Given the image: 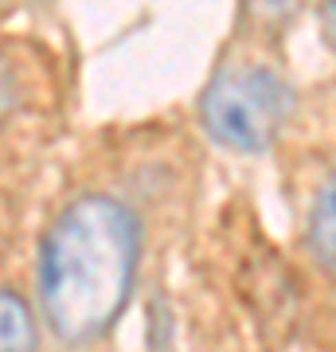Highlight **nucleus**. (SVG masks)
<instances>
[{"instance_id":"f257e3e1","label":"nucleus","mask_w":336,"mask_h":352,"mask_svg":"<svg viewBox=\"0 0 336 352\" xmlns=\"http://www.w3.org/2000/svg\"><path fill=\"white\" fill-rule=\"evenodd\" d=\"M141 263V219L87 192L55 215L39 247V309L63 344H90L125 314Z\"/></svg>"},{"instance_id":"f03ea898","label":"nucleus","mask_w":336,"mask_h":352,"mask_svg":"<svg viewBox=\"0 0 336 352\" xmlns=\"http://www.w3.org/2000/svg\"><path fill=\"white\" fill-rule=\"evenodd\" d=\"M293 118V90L270 67H227L199 98V122L235 153H266Z\"/></svg>"},{"instance_id":"7ed1b4c3","label":"nucleus","mask_w":336,"mask_h":352,"mask_svg":"<svg viewBox=\"0 0 336 352\" xmlns=\"http://www.w3.org/2000/svg\"><path fill=\"white\" fill-rule=\"evenodd\" d=\"M0 352H36V317L12 289H0Z\"/></svg>"},{"instance_id":"20e7f679","label":"nucleus","mask_w":336,"mask_h":352,"mask_svg":"<svg viewBox=\"0 0 336 352\" xmlns=\"http://www.w3.org/2000/svg\"><path fill=\"white\" fill-rule=\"evenodd\" d=\"M333 215H336V192H333V184H324V188L317 192V200H313V215H309V251H313V258L321 263L324 274L336 270V258H333V247H336L333 227H336V219Z\"/></svg>"},{"instance_id":"39448f33","label":"nucleus","mask_w":336,"mask_h":352,"mask_svg":"<svg viewBox=\"0 0 336 352\" xmlns=\"http://www.w3.org/2000/svg\"><path fill=\"white\" fill-rule=\"evenodd\" d=\"M298 4L301 0H247V8H250V16L258 20L262 28H286L293 16H298Z\"/></svg>"},{"instance_id":"423d86ee","label":"nucleus","mask_w":336,"mask_h":352,"mask_svg":"<svg viewBox=\"0 0 336 352\" xmlns=\"http://www.w3.org/2000/svg\"><path fill=\"white\" fill-rule=\"evenodd\" d=\"M12 106H16V82H12V75H8V67L0 63V122L12 113Z\"/></svg>"}]
</instances>
